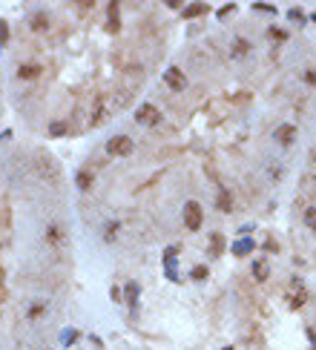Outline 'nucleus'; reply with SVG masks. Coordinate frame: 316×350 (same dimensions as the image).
<instances>
[{
    "label": "nucleus",
    "instance_id": "nucleus-16",
    "mask_svg": "<svg viewBox=\"0 0 316 350\" xmlns=\"http://www.w3.org/2000/svg\"><path fill=\"white\" fill-rule=\"evenodd\" d=\"M124 293H126V301H129V304H135V301H138V284H132V282H129V284L124 287Z\"/></svg>",
    "mask_w": 316,
    "mask_h": 350
},
{
    "label": "nucleus",
    "instance_id": "nucleus-22",
    "mask_svg": "<svg viewBox=\"0 0 316 350\" xmlns=\"http://www.w3.org/2000/svg\"><path fill=\"white\" fill-rule=\"evenodd\" d=\"M193 279H195V282H204V279H207V267H195V270H193Z\"/></svg>",
    "mask_w": 316,
    "mask_h": 350
},
{
    "label": "nucleus",
    "instance_id": "nucleus-1",
    "mask_svg": "<svg viewBox=\"0 0 316 350\" xmlns=\"http://www.w3.org/2000/svg\"><path fill=\"white\" fill-rule=\"evenodd\" d=\"M35 172H37V178H40L43 184H49V187L61 184V164L52 158V155H37V158H35Z\"/></svg>",
    "mask_w": 316,
    "mask_h": 350
},
{
    "label": "nucleus",
    "instance_id": "nucleus-28",
    "mask_svg": "<svg viewBox=\"0 0 316 350\" xmlns=\"http://www.w3.org/2000/svg\"><path fill=\"white\" fill-rule=\"evenodd\" d=\"M314 164H316V147H314Z\"/></svg>",
    "mask_w": 316,
    "mask_h": 350
},
{
    "label": "nucleus",
    "instance_id": "nucleus-25",
    "mask_svg": "<svg viewBox=\"0 0 316 350\" xmlns=\"http://www.w3.org/2000/svg\"><path fill=\"white\" fill-rule=\"evenodd\" d=\"M213 253H216V255L221 253V235H219V233L213 235Z\"/></svg>",
    "mask_w": 316,
    "mask_h": 350
},
{
    "label": "nucleus",
    "instance_id": "nucleus-8",
    "mask_svg": "<svg viewBox=\"0 0 316 350\" xmlns=\"http://www.w3.org/2000/svg\"><path fill=\"white\" fill-rule=\"evenodd\" d=\"M46 241H49L52 247H58V244L63 241V230L58 227V224H49V227H46Z\"/></svg>",
    "mask_w": 316,
    "mask_h": 350
},
{
    "label": "nucleus",
    "instance_id": "nucleus-12",
    "mask_svg": "<svg viewBox=\"0 0 316 350\" xmlns=\"http://www.w3.org/2000/svg\"><path fill=\"white\" fill-rule=\"evenodd\" d=\"M253 279H256V282H264V279H267V264H264V261H253Z\"/></svg>",
    "mask_w": 316,
    "mask_h": 350
},
{
    "label": "nucleus",
    "instance_id": "nucleus-27",
    "mask_svg": "<svg viewBox=\"0 0 316 350\" xmlns=\"http://www.w3.org/2000/svg\"><path fill=\"white\" fill-rule=\"evenodd\" d=\"M270 37H279V40H284V32H279V29H270Z\"/></svg>",
    "mask_w": 316,
    "mask_h": 350
},
{
    "label": "nucleus",
    "instance_id": "nucleus-10",
    "mask_svg": "<svg viewBox=\"0 0 316 350\" xmlns=\"http://www.w3.org/2000/svg\"><path fill=\"white\" fill-rule=\"evenodd\" d=\"M247 253H253V241L250 238H242V241L233 244V255H247Z\"/></svg>",
    "mask_w": 316,
    "mask_h": 350
},
{
    "label": "nucleus",
    "instance_id": "nucleus-18",
    "mask_svg": "<svg viewBox=\"0 0 316 350\" xmlns=\"http://www.w3.org/2000/svg\"><path fill=\"white\" fill-rule=\"evenodd\" d=\"M75 339H78V330H63V333H61V342H63V345H72Z\"/></svg>",
    "mask_w": 316,
    "mask_h": 350
},
{
    "label": "nucleus",
    "instance_id": "nucleus-3",
    "mask_svg": "<svg viewBox=\"0 0 316 350\" xmlns=\"http://www.w3.org/2000/svg\"><path fill=\"white\" fill-rule=\"evenodd\" d=\"M201 224H204L201 204H195V201H187V204H184V227L195 233V230H201Z\"/></svg>",
    "mask_w": 316,
    "mask_h": 350
},
{
    "label": "nucleus",
    "instance_id": "nucleus-17",
    "mask_svg": "<svg viewBox=\"0 0 316 350\" xmlns=\"http://www.w3.org/2000/svg\"><path fill=\"white\" fill-rule=\"evenodd\" d=\"M233 46H236V49H233L236 55H247V49H250V46H247V40H242V37H236V43H233Z\"/></svg>",
    "mask_w": 316,
    "mask_h": 350
},
{
    "label": "nucleus",
    "instance_id": "nucleus-4",
    "mask_svg": "<svg viewBox=\"0 0 316 350\" xmlns=\"http://www.w3.org/2000/svg\"><path fill=\"white\" fill-rule=\"evenodd\" d=\"M158 121H161V112H158L153 103H141V106L135 109V124H141V127H156Z\"/></svg>",
    "mask_w": 316,
    "mask_h": 350
},
{
    "label": "nucleus",
    "instance_id": "nucleus-2",
    "mask_svg": "<svg viewBox=\"0 0 316 350\" xmlns=\"http://www.w3.org/2000/svg\"><path fill=\"white\" fill-rule=\"evenodd\" d=\"M132 150H135V144H132L129 135H115V138L106 141V152L112 158H126V155H132Z\"/></svg>",
    "mask_w": 316,
    "mask_h": 350
},
{
    "label": "nucleus",
    "instance_id": "nucleus-26",
    "mask_svg": "<svg viewBox=\"0 0 316 350\" xmlns=\"http://www.w3.org/2000/svg\"><path fill=\"white\" fill-rule=\"evenodd\" d=\"M115 230H118V224H109V227H106V241L115 238Z\"/></svg>",
    "mask_w": 316,
    "mask_h": 350
},
{
    "label": "nucleus",
    "instance_id": "nucleus-19",
    "mask_svg": "<svg viewBox=\"0 0 316 350\" xmlns=\"http://www.w3.org/2000/svg\"><path fill=\"white\" fill-rule=\"evenodd\" d=\"M32 29H46V15H35L32 17Z\"/></svg>",
    "mask_w": 316,
    "mask_h": 350
},
{
    "label": "nucleus",
    "instance_id": "nucleus-5",
    "mask_svg": "<svg viewBox=\"0 0 316 350\" xmlns=\"http://www.w3.org/2000/svg\"><path fill=\"white\" fill-rule=\"evenodd\" d=\"M164 83L173 89V92H181L184 86H187V78H184V72L181 69H176V66H170L167 72H164Z\"/></svg>",
    "mask_w": 316,
    "mask_h": 350
},
{
    "label": "nucleus",
    "instance_id": "nucleus-6",
    "mask_svg": "<svg viewBox=\"0 0 316 350\" xmlns=\"http://www.w3.org/2000/svg\"><path fill=\"white\" fill-rule=\"evenodd\" d=\"M273 138H276L282 147H287V144H293V138H296V127H293V124H282V127L273 129Z\"/></svg>",
    "mask_w": 316,
    "mask_h": 350
},
{
    "label": "nucleus",
    "instance_id": "nucleus-24",
    "mask_svg": "<svg viewBox=\"0 0 316 350\" xmlns=\"http://www.w3.org/2000/svg\"><path fill=\"white\" fill-rule=\"evenodd\" d=\"M287 17H290V20H305V15H302L299 9H290V12H287Z\"/></svg>",
    "mask_w": 316,
    "mask_h": 350
},
{
    "label": "nucleus",
    "instance_id": "nucleus-13",
    "mask_svg": "<svg viewBox=\"0 0 316 350\" xmlns=\"http://www.w3.org/2000/svg\"><path fill=\"white\" fill-rule=\"evenodd\" d=\"M204 12H207V6H204V3H193V6L184 9V17H198V15H204Z\"/></svg>",
    "mask_w": 316,
    "mask_h": 350
},
{
    "label": "nucleus",
    "instance_id": "nucleus-20",
    "mask_svg": "<svg viewBox=\"0 0 316 350\" xmlns=\"http://www.w3.org/2000/svg\"><path fill=\"white\" fill-rule=\"evenodd\" d=\"M219 210H224V213L230 210V195H227V192H224V190L219 192Z\"/></svg>",
    "mask_w": 316,
    "mask_h": 350
},
{
    "label": "nucleus",
    "instance_id": "nucleus-9",
    "mask_svg": "<svg viewBox=\"0 0 316 350\" xmlns=\"http://www.w3.org/2000/svg\"><path fill=\"white\" fill-rule=\"evenodd\" d=\"M106 29L115 34L121 29V20H118V3H109V23H106Z\"/></svg>",
    "mask_w": 316,
    "mask_h": 350
},
{
    "label": "nucleus",
    "instance_id": "nucleus-21",
    "mask_svg": "<svg viewBox=\"0 0 316 350\" xmlns=\"http://www.w3.org/2000/svg\"><path fill=\"white\" fill-rule=\"evenodd\" d=\"M305 221H308V224L316 230V207H308V213H305Z\"/></svg>",
    "mask_w": 316,
    "mask_h": 350
},
{
    "label": "nucleus",
    "instance_id": "nucleus-7",
    "mask_svg": "<svg viewBox=\"0 0 316 350\" xmlns=\"http://www.w3.org/2000/svg\"><path fill=\"white\" fill-rule=\"evenodd\" d=\"M104 115H106V98H104V95H98V98H95V106H92V121H89V124H92V127H98V124L104 121Z\"/></svg>",
    "mask_w": 316,
    "mask_h": 350
},
{
    "label": "nucleus",
    "instance_id": "nucleus-23",
    "mask_svg": "<svg viewBox=\"0 0 316 350\" xmlns=\"http://www.w3.org/2000/svg\"><path fill=\"white\" fill-rule=\"evenodd\" d=\"M9 40V26H6V20H0V43H6Z\"/></svg>",
    "mask_w": 316,
    "mask_h": 350
},
{
    "label": "nucleus",
    "instance_id": "nucleus-15",
    "mask_svg": "<svg viewBox=\"0 0 316 350\" xmlns=\"http://www.w3.org/2000/svg\"><path fill=\"white\" fill-rule=\"evenodd\" d=\"M63 132H66V124H63V121H52V124H49V135H52V138H61Z\"/></svg>",
    "mask_w": 316,
    "mask_h": 350
},
{
    "label": "nucleus",
    "instance_id": "nucleus-11",
    "mask_svg": "<svg viewBox=\"0 0 316 350\" xmlns=\"http://www.w3.org/2000/svg\"><path fill=\"white\" fill-rule=\"evenodd\" d=\"M37 75H40V66H35V64H26V66L18 69V78H26V81H29V78H37Z\"/></svg>",
    "mask_w": 316,
    "mask_h": 350
},
{
    "label": "nucleus",
    "instance_id": "nucleus-14",
    "mask_svg": "<svg viewBox=\"0 0 316 350\" xmlns=\"http://www.w3.org/2000/svg\"><path fill=\"white\" fill-rule=\"evenodd\" d=\"M75 181H78V187H81V190H89V184H92V175H89V172H87V169H81V172H78V178H75Z\"/></svg>",
    "mask_w": 316,
    "mask_h": 350
}]
</instances>
